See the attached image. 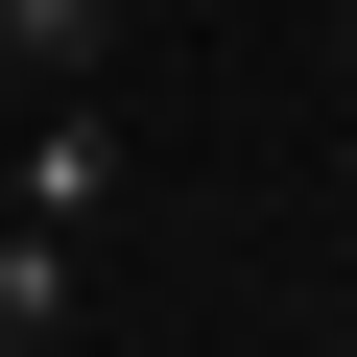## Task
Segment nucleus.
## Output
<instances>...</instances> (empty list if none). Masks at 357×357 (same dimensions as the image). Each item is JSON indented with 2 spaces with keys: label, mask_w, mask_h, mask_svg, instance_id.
Returning <instances> with one entry per match:
<instances>
[{
  "label": "nucleus",
  "mask_w": 357,
  "mask_h": 357,
  "mask_svg": "<svg viewBox=\"0 0 357 357\" xmlns=\"http://www.w3.org/2000/svg\"><path fill=\"white\" fill-rule=\"evenodd\" d=\"M96 48H119V0H0V72L24 96H96Z\"/></svg>",
  "instance_id": "f03ea898"
},
{
  "label": "nucleus",
  "mask_w": 357,
  "mask_h": 357,
  "mask_svg": "<svg viewBox=\"0 0 357 357\" xmlns=\"http://www.w3.org/2000/svg\"><path fill=\"white\" fill-rule=\"evenodd\" d=\"M0 215H48V238H72V215H119V119H96V96H48V119H24V167H0Z\"/></svg>",
  "instance_id": "f257e3e1"
}]
</instances>
